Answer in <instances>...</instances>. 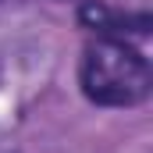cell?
<instances>
[{"label": "cell", "mask_w": 153, "mask_h": 153, "mask_svg": "<svg viewBox=\"0 0 153 153\" xmlns=\"http://www.w3.org/2000/svg\"><path fill=\"white\" fill-rule=\"evenodd\" d=\"M78 85L89 103L96 107H135L150 96L153 75L146 57L117 36H96L85 43Z\"/></svg>", "instance_id": "obj_1"}, {"label": "cell", "mask_w": 153, "mask_h": 153, "mask_svg": "<svg viewBox=\"0 0 153 153\" xmlns=\"http://www.w3.org/2000/svg\"><path fill=\"white\" fill-rule=\"evenodd\" d=\"M78 22H82L85 29H93L96 36H117V39L146 36L150 25H153V18L146 11H139V14H117L111 7L96 4V0H85V4L78 7Z\"/></svg>", "instance_id": "obj_2"}]
</instances>
